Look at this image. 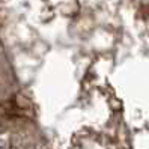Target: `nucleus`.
<instances>
[{"label":"nucleus","instance_id":"nucleus-1","mask_svg":"<svg viewBox=\"0 0 149 149\" xmlns=\"http://www.w3.org/2000/svg\"><path fill=\"white\" fill-rule=\"evenodd\" d=\"M0 149H9V142L3 137H0Z\"/></svg>","mask_w":149,"mask_h":149}]
</instances>
